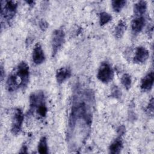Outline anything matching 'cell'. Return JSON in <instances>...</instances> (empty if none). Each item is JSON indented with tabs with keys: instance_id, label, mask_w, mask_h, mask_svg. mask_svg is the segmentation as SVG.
I'll return each instance as SVG.
<instances>
[{
	"instance_id": "obj_1",
	"label": "cell",
	"mask_w": 154,
	"mask_h": 154,
	"mask_svg": "<svg viewBox=\"0 0 154 154\" xmlns=\"http://www.w3.org/2000/svg\"><path fill=\"white\" fill-rule=\"evenodd\" d=\"M94 102V94L90 90H78L73 96L67 133V140L72 150L79 149L87 139Z\"/></svg>"
},
{
	"instance_id": "obj_2",
	"label": "cell",
	"mask_w": 154,
	"mask_h": 154,
	"mask_svg": "<svg viewBox=\"0 0 154 154\" xmlns=\"http://www.w3.org/2000/svg\"><path fill=\"white\" fill-rule=\"evenodd\" d=\"M29 77V68L25 61H22L8 76L7 80V88L14 91L19 88L24 89L28 85Z\"/></svg>"
},
{
	"instance_id": "obj_3",
	"label": "cell",
	"mask_w": 154,
	"mask_h": 154,
	"mask_svg": "<svg viewBox=\"0 0 154 154\" xmlns=\"http://www.w3.org/2000/svg\"><path fill=\"white\" fill-rule=\"evenodd\" d=\"M29 106L30 112H33L35 110L39 117H45L47 113V108L44 93L40 91L32 93L29 97Z\"/></svg>"
},
{
	"instance_id": "obj_4",
	"label": "cell",
	"mask_w": 154,
	"mask_h": 154,
	"mask_svg": "<svg viewBox=\"0 0 154 154\" xmlns=\"http://www.w3.org/2000/svg\"><path fill=\"white\" fill-rule=\"evenodd\" d=\"M17 8V4L15 1H1V19L9 23L14 17Z\"/></svg>"
},
{
	"instance_id": "obj_5",
	"label": "cell",
	"mask_w": 154,
	"mask_h": 154,
	"mask_svg": "<svg viewBox=\"0 0 154 154\" xmlns=\"http://www.w3.org/2000/svg\"><path fill=\"white\" fill-rule=\"evenodd\" d=\"M97 77L103 83H108L114 77V71L110 64L106 61L102 63L98 72Z\"/></svg>"
},
{
	"instance_id": "obj_6",
	"label": "cell",
	"mask_w": 154,
	"mask_h": 154,
	"mask_svg": "<svg viewBox=\"0 0 154 154\" xmlns=\"http://www.w3.org/2000/svg\"><path fill=\"white\" fill-rule=\"evenodd\" d=\"M64 40L65 34L63 29H57L54 31L51 41L52 57H54L61 48L64 43Z\"/></svg>"
},
{
	"instance_id": "obj_7",
	"label": "cell",
	"mask_w": 154,
	"mask_h": 154,
	"mask_svg": "<svg viewBox=\"0 0 154 154\" xmlns=\"http://www.w3.org/2000/svg\"><path fill=\"white\" fill-rule=\"evenodd\" d=\"M23 121V114L20 108H16L14 112L12 123H11V132L14 135L18 134L22 127V123Z\"/></svg>"
},
{
	"instance_id": "obj_8",
	"label": "cell",
	"mask_w": 154,
	"mask_h": 154,
	"mask_svg": "<svg viewBox=\"0 0 154 154\" xmlns=\"http://www.w3.org/2000/svg\"><path fill=\"white\" fill-rule=\"evenodd\" d=\"M32 60L35 64L39 65L43 63L45 60L44 51L39 43H37L32 51Z\"/></svg>"
},
{
	"instance_id": "obj_9",
	"label": "cell",
	"mask_w": 154,
	"mask_h": 154,
	"mask_svg": "<svg viewBox=\"0 0 154 154\" xmlns=\"http://www.w3.org/2000/svg\"><path fill=\"white\" fill-rule=\"evenodd\" d=\"M149 56V51L143 46H138L137 48L135 55L134 57V62L137 64H142L146 62Z\"/></svg>"
},
{
	"instance_id": "obj_10",
	"label": "cell",
	"mask_w": 154,
	"mask_h": 154,
	"mask_svg": "<svg viewBox=\"0 0 154 154\" xmlns=\"http://www.w3.org/2000/svg\"><path fill=\"white\" fill-rule=\"evenodd\" d=\"M154 82V73L153 71L149 72L141 81V88L143 91H149L153 87Z\"/></svg>"
},
{
	"instance_id": "obj_11",
	"label": "cell",
	"mask_w": 154,
	"mask_h": 154,
	"mask_svg": "<svg viewBox=\"0 0 154 154\" xmlns=\"http://www.w3.org/2000/svg\"><path fill=\"white\" fill-rule=\"evenodd\" d=\"M71 70L68 67H61L56 72V80L58 84H61L69 79L71 76Z\"/></svg>"
},
{
	"instance_id": "obj_12",
	"label": "cell",
	"mask_w": 154,
	"mask_h": 154,
	"mask_svg": "<svg viewBox=\"0 0 154 154\" xmlns=\"http://www.w3.org/2000/svg\"><path fill=\"white\" fill-rule=\"evenodd\" d=\"M145 25V19L143 16L134 18L131 22L132 32L134 34H137L141 31Z\"/></svg>"
},
{
	"instance_id": "obj_13",
	"label": "cell",
	"mask_w": 154,
	"mask_h": 154,
	"mask_svg": "<svg viewBox=\"0 0 154 154\" xmlns=\"http://www.w3.org/2000/svg\"><path fill=\"white\" fill-rule=\"evenodd\" d=\"M123 147V142L120 137L115 139L109 147V153L116 154L119 153Z\"/></svg>"
},
{
	"instance_id": "obj_14",
	"label": "cell",
	"mask_w": 154,
	"mask_h": 154,
	"mask_svg": "<svg viewBox=\"0 0 154 154\" xmlns=\"http://www.w3.org/2000/svg\"><path fill=\"white\" fill-rule=\"evenodd\" d=\"M147 9V2L144 1H140L137 2L134 7V14L137 17L142 16L146 11Z\"/></svg>"
},
{
	"instance_id": "obj_15",
	"label": "cell",
	"mask_w": 154,
	"mask_h": 154,
	"mask_svg": "<svg viewBox=\"0 0 154 154\" xmlns=\"http://www.w3.org/2000/svg\"><path fill=\"white\" fill-rule=\"evenodd\" d=\"M126 22L123 20H120L115 28V31H114L115 37L117 38H121L123 35L124 32L126 30Z\"/></svg>"
},
{
	"instance_id": "obj_16",
	"label": "cell",
	"mask_w": 154,
	"mask_h": 154,
	"mask_svg": "<svg viewBox=\"0 0 154 154\" xmlns=\"http://www.w3.org/2000/svg\"><path fill=\"white\" fill-rule=\"evenodd\" d=\"M38 152L40 153H48V147L47 143V139L45 137H42L38 144Z\"/></svg>"
},
{
	"instance_id": "obj_17",
	"label": "cell",
	"mask_w": 154,
	"mask_h": 154,
	"mask_svg": "<svg viewBox=\"0 0 154 154\" xmlns=\"http://www.w3.org/2000/svg\"><path fill=\"white\" fill-rule=\"evenodd\" d=\"M126 1L124 0H117V1H112L111 2V5L113 10L115 12L119 13L120 12L122 9L124 7L126 4Z\"/></svg>"
},
{
	"instance_id": "obj_18",
	"label": "cell",
	"mask_w": 154,
	"mask_h": 154,
	"mask_svg": "<svg viewBox=\"0 0 154 154\" xmlns=\"http://www.w3.org/2000/svg\"><path fill=\"white\" fill-rule=\"evenodd\" d=\"M121 82L126 90H129L131 87L132 79L131 76L128 73H125L121 78Z\"/></svg>"
},
{
	"instance_id": "obj_19",
	"label": "cell",
	"mask_w": 154,
	"mask_h": 154,
	"mask_svg": "<svg viewBox=\"0 0 154 154\" xmlns=\"http://www.w3.org/2000/svg\"><path fill=\"white\" fill-rule=\"evenodd\" d=\"M112 19V16L106 12H102L99 14V23L101 26H103L109 22H110Z\"/></svg>"
},
{
	"instance_id": "obj_20",
	"label": "cell",
	"mask_w": 154,
	"mask_h": 154,
	"mask_svg": "<svg viewBox=\"0 0 154 154\" xmlns=\"http://www.w3.org/2000/svg\"><path fill=\"white\" fill-rule=\"evenodd\" d=\"M111 95L115 98H119L121 96V92L117 86H114L111 90Z\"/></svg>"
},
{
	"instance_id": "obj_21",
	"label": "cell",
	"mask_w": 154,
	"mask_h": 154,
	"mask_svg": "<svg viewBox=\"0 0 154 154\" xmlns=\"http://www.w3.org/2000/svg\"><path fill=\"white\" fill-rule=\"evenodd\" d=\"M39 25H40V28H41L42 30H45V29L48 28V23H47L45 20H42L40 21Z\"/></svg>"
},
{
	"instance_id": "obj_22",
	"label": "cell",
	"mask_w": 154,
	"mask_h": 154,
	"mask_svg": "<svg viewBox=\"0 0 154 154\" xmlns=\"http://www.w3.org/2000/svg\"><path fill=\"white\" fill-rule=\"evenodd\" d=\"M125 127L123 125H121L117 128V133L120 136L123 135L125 134Z\"/></svg>"
},
{
	"instance_id": "obj_23",
	"label": "cell",
	"mask_w": 154,
	"mask_h": 154,
	"mask_svg": "<svg viewBox=\"0 0 154 154\" xmlns=\"http://www.w3.org/2000/svg\"><path fill=\"white\" fill-rule=\"evenodd\" d=\"M147 109L149 111H150L152 114H153V98L150 100L149 106H147Z\"/></svg>"
},
{
	"instance_id": "obj_24",
	"label": "cell",
	"mask_w": 154,
	"mask_h": 154,
	"mask_svg": "<svg viewBox=\"0 0 154 154\" xmlns=\"http://www.w3.org/2000/svg\"><path fill=\"white\" fill-rule=\"evenodd\" d=\"M4 68H3V66L1 64V80L2 81L4 78Z\"/></svg>"
},
{
	"instance_id": "obj_25",
	"label": "cell",
	"mask_w": 154,
	"mask_h": 154,
	"mask_svg": "<svg viewBox=\"0 0 154 154\" xmlns=\"http://www.w3.org/2000/svg\"><path fill=\"white\" fill-rule=\"evenodd\" d=\"M20 153H26L27 152V147L26 145H23L22 148L20 149Z\"/></svg>"
}]
</instances>
